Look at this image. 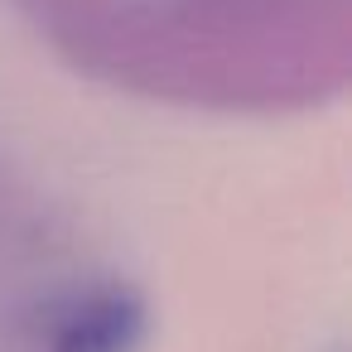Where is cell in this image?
<instances>
[{
    "instance_id": "cell-1",
    "label": "cell",
    "mask_w": 352,
    "mask_h": 352,
    "mask_svg": "<svg viewBox=\"0 0 352 352\" xmlns=\"http://www.w3.org/2000/svg\"><path fill=\"white\" fill-rule=\"evenodd\" d=\"M145 328V299L126 285H107L63 314V323L49 338V352H140Z\"/></svg>"
}]
</instances>
